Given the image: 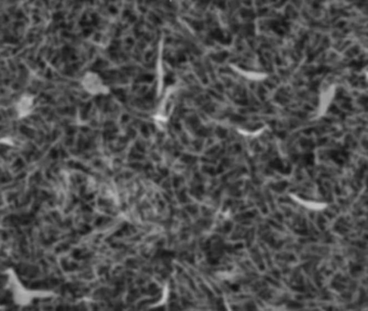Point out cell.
I'll return each mask as SVG.
<instances>
[{"instance_id":"cell-1","label":"cell","mask_w":368,"mask_h":311,"mask_svg":"<svg viewBox=\"0 0 368 311\" xmlns=\"http://www.w3.org/2000/svg\"><path fill=\"white\" fill-rule=\"evenodd\" d=\"M86 87L90 91H96L101 90V80L95 75H89L86 78Z\"/></svg>"}]
</instances>
